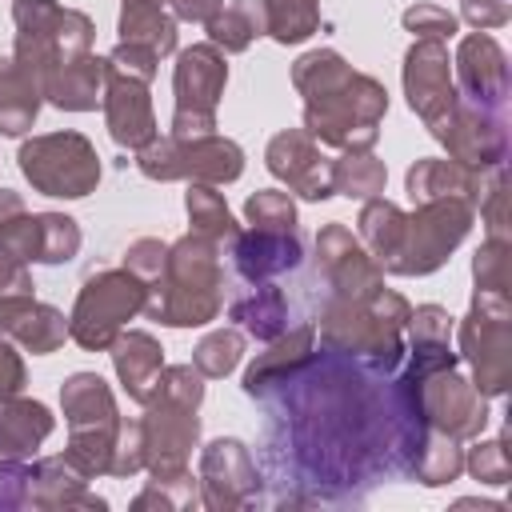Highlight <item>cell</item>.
I'll return each mask as SVG.
<instances>
[{
    "instance_id": "6da1fadb",
    "label": "cell",
    "mask_w": 512,
    "mask_h": 512,
    "mask_svg": "<svg viewBox=\"0 0 512 512\" xmlns=\"http://www.w3.org/2000/svg\"><path fill=\"white\" fill-rule=\"evenodd\" d=\"M264 468L288 504L360 500L380 480H412L416 452L428 436L376 372L332 348H312L264 396Z\"/></svg>"
},
{
    "instance_id": "7a4b0ae2",
    "label": "cell",
    "mask_w": 512,
    "mask_h": 512,
    "mask_svg": "<svg viewBox=\"0 0 512 512\" xmlns=\"http://www.w3.org/2000/svg\"><path fill=\"white\" fill-rule=\"evenodd\" d=\"M292 84L304 96V132L340 152H372L388 92L380 80L356 72L340 52L316 48L292 64Z\"/></svg>"
},
{
    "instance_id": "3957f363",
    "label": "cell",
    "mask_w": 512,
    "mask_h": 512,
    "mask_svg": "<svg viewBox=\"0 0 512 512\" xmlns=\"http://www.w3.org/2000/svg\"><path fill=\"white\" fill-rule=\"evenodd\" d=\"M220 308H224L220 244L188 232L176 244H168L160 276L148 280L144 312L168 328H200L212 324Z\"/></svg>"
},
{
    "instance_id": "277c9868",
    "label": "cell",
    "mask_w": 512,
    "mask_h": 512,
    "mask_svg": "<svg viewBox=\"0 0 512 512\" xmlns=\"http://www.w3.org/2000/svg\"><path fill=\"white\" fill-rule=\"evenodd\" d=\"M16 64L36 80V88L48 84V76L80 56L92 52L96 28L84 12L64 8L56 0H16Z\"/></svg>"
},
{
    "instance_id": "5b68a950",
    "label": "cell",
    "mask_w": 512,
    "mask_h": 512,
    "mask_svg": "<svg viewBox=\"0 0 512 512\" xmlns=\"http://www.w3.org/2000/svg\"><path fill=\"white\" fill-rule=\"evenodd\" d=\"M60 404H64V420H68L64 456L88 480L92 476H108L116 432H120V412H116L112 388L96 372H72L64 380V388H60Z\"/></svg>"
},
{
    "instance_id": "8992f818",
    "label": "cell",
    "mask_w": 512,
    "mask_h": 512,
    "mask_svg": "<svg viewBox=\"0 0 512 512\" xmlns=\"http://www.w3.org/2000/svg\"><path fill=\"white\" fill-rule=\"evenodd\" d=\"M316 340L340 356H352L376 372H396L404 364V328L384 320L372 304H356V300H340L328 296L316 320Z\"/></svg>"
},
{
    "instance_id": "52a82bcc",
    "label": "cell",
    "mask_w": 512,
    "mask_h": 512,
    "mask_svg": "<svg viewBox=\"0 0 512 512\" xmlns=\"http://www.w3.org/2000/svg\"><path fill=\"white\" fill-rule=\"evenodd\" d=\"M148 284L128 268H104L92 272L72 304L68 336L88 352H108L112 340L124 332V324L144 312Z\"/></svg>"
},
{
    "instance_id": "ba28073f",
    "label": "cell",
    "mask_w": 512,
    "mask_h": 512,
    "mask_svg": "<svg viewBox=\"0 0 512 512\" xmlns=\"http://www.w3.org/2000/svg\"><path fill=\"white\" fill-rule=\"evenodd\" d=\"M136 168L148 180L232 184L244 172V152L228 136H156L136 152Z\"/></svg>"
},
{
    "instance_id": "9c48e42d",
    "label": "cell",
    "mask_w": 512,
    "mask_h": 512,
    "mask_svg": "<svg viewBox=\"0 0 512 512\" xmlns=\"http://www.w3.org/2000/svg\"><path fill=\"white\" fill-rule=\"evenodd\" d=\"M24 180L44 192V196H64V200H80L88 192H96L100 184V156L96 144L80 132H48V136H32L20 144L16 152Z\"/></svg>"
},
{
    "instance_id": "30bf717a",
    "label": "cell",
    "mask_w": 512,
    "mask_h": 512,
    "mask_svg": "<svg viewBox=\"0 0 512 512\" xmlns=\"http://www.w3.org/2000/svg\"><path fill=\"white\" fill-rule=\"evenodd\" d=\"M472 216H476V204L456 200V196L416 204V212L404 216V240H400L396 260L388 264V272L392 276H428V272H436L456 252V244L468 236Z\"/></svg>"
},
{
    "instance_id": "8fae6325",
    "label": "cell",
    "mask_w": 512,
    "mask_h": 512,
    "mask_svg": "<svg viewBox=\"0 0 512 512\" xmlns=\"http://www.w3.org/2000/svg\"><path fill=\"white\" fill-rule=\"evenodd\" d=\"M460 352L472 364V388L480 396H504L512 380V308L508 296L476 292L460 320Z\"/></svg>"
},
{
    "instance_id": "7c38bea8",
    "label": "cell",
    "mask_w": 512,
    "mask_h": 512,
    "mask_svg": "<svg viewBox=\"0 0 512 512\" xmlns=\"http://www.w3.org/2000/svg\"><path fill=\"white\" fill-rule=\"evenodd\" d=\"M228 84V64L216 44H192L176 56L172 88H176V112H172V136H208L216 128V104Z\"/></svg>"
},
{
    "instance_id": "4fadbf2b",
    "label": "cell",
    "mask_w": 512,
    "mask_h": 512,
    "mask_svg": "<svg viewBox=\"0 0 512 512\" xmlns=\"http://www.w3.org/2000/svg\"><path fill=\"white\" fill-rule=\"evenodd\" d=\"M404 380H412V376H404ZM412 384H416V400H420V412H424L428 428H436L452 440H468V436L484 432L488 396H480L472 388V380H464L456 368H440V372H432L424 380H412Z\"/></svg>"
},
{
    "instance_id": "5bb4252c",
    "label": "cell",
    "mask_w": 512,
    "mask_h": 512,
    "mask_svg": "<svg viewBox=\"0 0 512 512\" xmlns=\"http://www.w3.org/2000/svg\"><path fill=\"white\" fill-rule=\"evenodd\" d=\"M196 488H200V504L212 512H232V508L256 504L260 500V472H256L252 452L232 436L204 444Z\"/></svg>"
},
{
    "instance_id": "9a60e30c",
    "label": "cell",
    "mask_w": 512,
    "mask_h": 512,
    "mask_svg": "<svg viewBox=\"0 0 512 512\" xmlns=\"http://www.w3.org/2000/svg\"><path fill=\"white\" fill-rule=\"evenodd\" d=\"M316 268L328 284V296L368 304L384 288V268L368 256V248L344 228V224H324L316 236Z\"/></svg>"
},
{
    "instance_id": "2e32d148",
    "label": "cell",
    "mask_w": 512,
    "mask_h": 512,
    "mask_svg": "<svg viewBox=\"0 0 512 512\" xmlns=\"http://www.w3.org/2000/svg\"><path fill=\"white\" fill-rule=\"evenodd\" d=\"M404 96L408 108L424 120L428 132H436L460 104L456 80H452V60L440 40H416L404 52Z\"/></svg>"
},
{
    "instance_id": "e0dca14e",
    "label": "cell",
    "mask_w": 512,
    "mask_h": 512,
    "mask_svg": "<svg viewBox=\"0 0 512 512\" xmlns=\"http://www.w3.org/2000/svg\"><path fill=\"white\" fill-rule=\"evenodd\" d=\"M432 136L448 148V160H456L472 172H484V168L492 172L508 156V116L484 112V108L464 104V100Z\"/></svg>"
},
{
    "instance_id": "ac0fdd59",
    "label": "cell",
    "mask_w": 512,
    "mask_h": 512,
    "mask_svg": "<svg viewBox=\"0 0 512 512\" xmlns=\"http://www.w3.org/2000/svg\"><path fill=\"white\" fill-rule=\"evenodd\" d=\"M456 92L464 104L508 116V56L488 32H472L456 48Z\"/></svg>"
},
{
    "instance_id": "d6986e66",
    "label": "cell",
    "mask_w": 512,
    "mask_h": 512,
    "mask_svg": "<svg viewBox=\"0 0 512 512\" xmlns=\"http://www.w3.org/2000/svg\"><path fill=\"white\" fill-rule=\"evenodd\" d=\"M264 160H268V172L280 184H288V192H296L304 200H328L332 196V180H328L332 160L320 152V144L304 128L276 132L264 148Z\"/></svg>"
},
{
    "instance_id": "ffe728a7",
    "label": "cell",
    "mask_w": 512,
    "mask_h": 512,
    "mask_svg": "<svg viewBox=\"0 0 512 512\" xmlns=\"http://www.w3.org/2000/svg\"><path fill=\"white\" fill-rule=\"evenodd\" d=\"M104 120L108 132L120 148L140 152L148 140H156V116H152V96H148V80L128 76L120 68H108L104 60Z\"/></svg>"
},
{
    "instance_id": "44dd1931",
    "label": "cell",
    "mask_w": 512,
    "mask_h": 512,
    "mask_svg": "<svg viewBox=\"0 0 512 512\" xmlns=\"http://www.w3.org/2000/svg\"><path fill=\"white\" fill-rule=\"evenodd\" d=\"M232 248V264L236 272L248 280V284H264L272 276H284L292 268H300L304 260V244L292 232H272V228H248V232H236L228 240Z\"/></svg>"
},
{
    "instance_id": "7402d4cb",
    "label": "cell",
    "mask_w": 512,
    "mask_h": 512,
    "mask_svg": "<svg viewBox=\"0 0 512 512\" xmlns=\"http://www.w3.org/2000/svg\"><path fill=\"white\" fill-rule=\"evenodd\" d=\"M0 332H8L24 352L48 356L68 340V316L52 304H40L32 292L8 296L0 300Z\"/></svg>"
},
{
    "instance_id": "603a6c76",
    "label": "cell",
    "mask_w": 512,
    "mask_h": 512,
    "mask_svg": "<svg viewBox=\"0 0 512 512\" xmlns=\"http://www.w3.org/2000/svg\"><path fill=\"white\" fill-rule=\"evenodd\" d=\"M112 368H116V380L124 384L128 400L136 404H148L152 388H156V376L164 368V348L156 336L140 332V328H124L116 340H112Z\"/></svg>"
},
{
    "instance_id": "cb8c5ba5",
    "label": "cell",
    "mask_w": 512,
    "mask_h": 512,
    "mask_svg": "<svg viewBox=\"0 0 512 512\" xmlns=\"http://www.w3.org/2000/svg\"><path fill=\"white\" fill-rule=\"evenodd\" d=\"M88 476L60 452L32 464V508H108L96 492L84 488Z\"/></svg>"
},
{
    "instance_id": "d4e9b609",
    "label": "cell",
    "mask_w": 512,
    "mask_h": 512,
    "mask_svg": "<svg viewBox=\"0 0 512 512\" xmlns=\"http://www.w3.org/2000/svg\"><path fill=\"white\" fill-rule=\"evenodd\" d=\"M404 188H408V200L412 204H424V200H444V196H456V200H468L476 204L480 200V172L456 164V160H440V156H428V160H416L404 176Z\"/></svg>"
},
{
    "instance_id": "484cf974",
    "label": "cell",
    "mask_w": 512,
    "mask_h": 512,
    "mask_svg": "<svg viewBox=\"0 0 512 512\" xmlns=\"http://www.w3.org/2000/svg\"><path fill=\"white\" fill-rule=\"evenodd\" d=\"M316 348V324L312 320H304V324H296V328H284L276 340H268V352H260L252 364H248V372H244V392L252 396V400H260L284 372H292L308 352Z\"/></svg>"
},
{
    "instance_id": "4316f807",
    "label": "cell",
    "mask_w": 512,
    "mask_h": 512,
    "mask_svg": "<svg viewBox=\"0 0 512 512\" xmlns=\"http://www.w3.org/2000/svg\"><path fill=\"white\" fill-rule=\"evenodd\" d=\"M52 428L56 420L40 400H20V396L0 400V456L28 460L52 436Z\"/></svg>"
},
{
    "instance_id": "83f0119b",
    "label": "cell",
    "mask_w": 512,
    "mask_h": 512,
    "mask_svg": "<svg viewBox=\"0 0 512 512\" xmlns=\"http://www.w3.org/2000/svg\"><path fill=\"white\" fill-rule=\"evenodd\" d=\"M40 96L64 112H92L104 96V60L88 52L64 68H56L48 76V84L40 88Z\"/></svg>"
},
{
    "instance_id": "f1b7e54d",
    "label": "cell",
    "mask_w": 512,
    "mask_h": 512,
    "mask_svg": "<svg viewBox=\"0 0 512 512\" xmlns=\"http://www.w3.org/2000/svg\"><path fill=\"white\" fill-rule=\"evenodd\" d=\"M120 40L156 56L176 52V16L168 12V0H120Z\"/></svg>"
},
{
    "instance_id": "f546056e",
    "label": "cell",
    "mask_w": 512,
    "mask_h": 512,
    "mask_svg": "<svg viewBox=\"0 0 512 512\" xmlns=\"http://www.w3.org/2000/svg\"><path fill=\"white\" fill-rule=\"evenodd\" d=\"M228 320H236L252 340H276L284 328H288V296L276 288V284H256L252 292L236 296L228 304Z\"/></svg>"
},
{
    "instance_id": "4dcf8cb0",
    "label": "cell",
    "mask_w": 512,
    "mask_h": 512,
    "mask_svg": "<svg viewBox=\"0 0 512 512\" xmlns=\"http://www.w3.org/2000/svg\"><path fill=\"white\" fill-rule=\"evenodd\" d=\"M40 88L36 80L16 64V60H0V132L4 136H20L36 124L40 112Z\"/></svg>"
},
{
    "instance_id": "1f68e13d",
    "label": "cell",
    "mask_w": 512,
    "mask_h": 512,
    "mask_svg": "<svg viewBox=\"0 0 512 512\" xmlns=\"http://www.w3.org/2000/svg\"><path fill=\"white\" fill-rule=\"evenodd\" d=\"M356 224H360V240L368 244V256L388 272V264L396 260L400 240H404V212L392 200L372 196V200H364Z\"/></svg>"
},
{
    "instance_id": "d6a6232c",
    "label": "cell",
    "mask_w": 512,
    "mask_h": 512,
    "mask_svg": "<svg viewBox=\"0 0 512 512\" xmlns=\"http://www.w3.org/2000/svg\"><path fill=\"white\" fill-rule=\"evenodd\" d=\"M204 28H208V44H216L224 52H244L256 36L268 32V24H264V0H232Z\"/></svg>"
},
{
    "instance_id": "836d02e7",
    "label": "cell",
    "mask_w": 512,
    "mask_h": 512,
    "mask_svg": "<svg viewBox=\"0 0 512 512\" xmlns=\"http://www.w3.org/2000/svg\"><path fill=\"white\" fill-rule=\"evenodd\" d=\"M328 180H332V196H348V200H372L384 192L388 184V168L384 160H376L372 152H344L340 160H332L328 168Z\"/></svg>"
},
{
    "instance_id": "e575fe53",
    "label": "cell",
    "mask_w": 512,
    "mask_h": 512,
    "mask_svg": "<svg viewBox=\"0 0 512 512\" xmlns=\"http://www.w3.org/2000/svg\"><path fill=\"white\" fill-rule=\"evenodd\" d=\"M184 208H188V220H192V232L212 240V244H228L240 228L224 204V196L216 192V184H188L184 192Z\"/></svg>"
},
{
    "instance_id": "d590c367",
    "label": "cell",
    "mask_w": 512,
    "mask_h": 512,
    "mask_svg": "<svg viewBox=\"0 0 512 512\" xmlns=\"http://www.w3.org/2000/svg\"><path fill=\"white\" fill-rule=\"evenodd\" d=\"M460 472H464L460 440L428 428V436H424V444L416 452V464H412V480H420L428 488H440V484H452Z\"/></svg>"
},
{
    "instance_id": "8d00e7d4",
    "label": "cell",
    "mask_w": 512,
    "mask_h": 512,
    "mask_svg": "<svg viewBox=\"0 0 512 512\" xmlns=\"http://www.w3.org/2000/svg\"><path fill=\"white\" fill-rule=\"evenodd\" d=\"M264 24L276 44H300L320 28V0H264Z\"/></svg>"
},
{
    "instance_id": "74e56055",
    "label": "cell",
    "mask_w": 512,
    "mask_h": 512,
    "mask_svg": "<svg viewBox=\"0 0 512 512\" xmlns=\"http://www.w3.org/2000/svg\"><path fill=\"white\" fill-rule=\"evenodd\" d=\"M240 356H244V336L236 328H216L192 348V368L204 380H220L240 364Z\"/></svg>"
},
{
    "instance_id": "f35d334b",
    "label": "cell",
    "mask_w": 512,
    "mask_h": 512,
    "mask_svg": "<svg viewBox=\"0 0 512 512\" xmlns=\"http://www.w3.org/2000/svg\"><path fill=\"white\" fill-rule=\"evenodd\" d=\"M472 280L476 292H492V296H508L512 284V240L508 236H488L472 260Z\"/></svg>"
},
{
    "instance_id": "ab89813d",
    "label": "cell",
    "mask_w": 512,
    "mask_h": 512,
    "mask_svg": "<svg viewBox=\"0 0 512 512\" xmlns=\"http://www.w3.org/2000/svg\"><path fill=\"white\" fill-rule=\"evenodd\" d=\"M244 220L252 228H272V232H292L296 228V204L280 188H264L244 200Z\"/></svg>"
},
{
    "instance_id": "60d3db41",
    "label": "cell",
    "mask_w": 512,
    "mask_h": 512,
    "mask_svg": "<svg viewBox=\"0 0 512 512\" xmlns=\"http://www.w3.org/2000/svg\"><path fill=\"white\" fill-rule=\"evenodd\" d=\"M40 232H44V252L40 264H64L80 252V228L64 212H40Z\"/></svg>"
},
{
    "instance_id": "b9f144b4",
    "label": "cell",
    "mask_w": 512,
    "mask_h": 512,
    "mask_svg": "<svg viewBox=\"0 0 512 512\" xmlns=\"http://www.w3.org/2000/svg\"><path fill=\"white\" fill-rule=\"evenodd\" d=\"M464 468H468L480 484H508L512 464H508L504 436H500V440H484V444H476V448L464 456Z\"/></svg>"
},
{
    "instance_id": "7bdbcfd3",
    "label": "cell",
    "mask_w": 512,
    "mask_h": 512,
    "mask_svg": "<svg viewBox=\"0 0 512 512\" xmlns=\"http://www.w3.org/2000/svg\"><path fill=\"white\" fill-rule=\"evenodd\" d=\"M404 28L416 36V40H452L456 36V16L448 12V8H440V4H416V8H408L404 16Z\"/></svg>"
},
{
    "instance_id": "ee69618b",
    "label": "cell",
    "mask_w": 512,
    "mask_h": 512,
    "mask_svg": "<svg viewBox=\"0 0 512 512\" xmlns=\"http://www.w3.org/2000/svg\"><path fill=\"white\" fill-rule=\"evenodd\" d=\"M32 508V464L0 456V512Z\"/></svg>"
},
{
    "instance_id": "f6af8a7d",
    "label": "cell",
    "mask_w": 512,
    "mask_h": 512,
    "mask_svg": "<svg viewBox=\"0 0 512 512\" xmlns=\"http://www.w3.org/2000/svg\"><path fill=\"white\" fill-rule=\"evenodd\" d=\"M140 468H144V432H140V420H120L108 476H136Z\"/></svg>"
},
{
    "instance_id": "bcb514c9",
    "label": "cell",
    "mask_w": 512,
    "mask_h": 512,
    "mask_svg": "<svg viewBox=\"0 0 512 512\" xmlns=\"http://www.w3.org/2000/svg\"><path fill=\"white\" fill-rule=\"evenodd\" d=\"M164 256H168V244H164V240H156V236H140L136 244H128V252H124V268L136 272V276L148 284V280L160 276Z\"/></svg>"
},
{
    "instance_id": "7dc6e473",
    "label": "cell",
    "mask_w": 512,
    "mask_h": 512,
    "mask_svg": "<svg viewBox=\"0 0 512 512\" xmlns=\"http://www.w3.org/2000/svg\"><path fill=\"white\" fill-rule=\"evenodd\" d=\"M104 60H108V68H120V72L140 76V80H148V84H152L156 64H160V56H156V52H148V48H140V44H124V40H120Z\"/></svg>"
},
{
    "instance_id": "c3c4849f",
    "label": "cell",
    "mask_w": 512,
    "mask_h": 512,
    "mask_svg": "<svg viewBox=\"0 0 512 512\" xmlns=\"http://www.w3.org/2000/svg\"><path fill=\"white\" fill-rule=\"evenodd\" d=\"M404 328L412 332V340H448L452 336V316L440 304H420V308H412Z\"/></svg>"
},
{
    "instance_id": "681fc988",
    "label": "cell",
    "mask_w": 512,
    "mask_h": 512,
    "mask_svg": "<svg viewBox=\"0 0 512 512\" xmlns=\"http://www.w3.org/2000/svg\"><path fill=\"white\" fill-rule=\"evenodd\" d=\"M460 16L476 32H492L512 20V8H508V0H460Z\"/></svg>"
},
{
    "instance_id": "f907efd6",
    "label": "cell",
    "mask_w": 512,
    "mask_h": 512,
    "mask_svg": "<svg viewBox=\"0 0 512 512\" xmlns=\"http://www.w3.org/2000/svg\"><path fill=\"white\" fill-rule=\"evenodd\" d=\"M28 292H32L28 264L16 260V256L0 244V300H8V296H28Z\"/></svg>"
},
{
    "instance_id": "816d5d0a",
    "label": "cell",
    "mask_w": 512,
    "mask_h": 512,
    "mask_svg": "<svg viewBox=\"0 0 512 512\" xmlns=\"http://www.w3.org/2000/svg\"><path fill=\"white\" fill-rule=\"evenodd\" d=\"M20 388H24V360H20V352L12 344L0 340V400L4 396H20Z\"/></svg>"
},
{
    "instance_id": "f5cc1de1",
    "label": "cell",
    "mask_w": 512,
    "mask_h": 512,
    "mask_svg": "<svg viewBox=\"0 0 512 512\" xmlns=\"http://www.w3.org/2000/svg\"><path fill=\"white\" fill-rule=\"evenodd\" d=\"M220 8H224V0H168V12L176 20H192V24H208Z\"/></svg>"
},
{
    "instance_id": "db71d44e",
    "label": "cell",
    "mask_w": 512,
    "mask_h": 512,
    "mask_svg": "<svg viewBox=\"0 0 512 512\" xmlns=\"http://www.w3.org/2000/svg\"><path fill=\"white\" fill-rule=\"evenodd\" d=\"M16 212H24V200H20V192H12V188H0V224H4V220H12Z\"/></svg>"
}]
</instances>
